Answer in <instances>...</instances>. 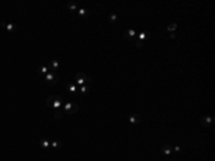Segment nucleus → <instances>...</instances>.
Listing matches in <instances>:
<instances>
[{"label": "nucleus", "mask_w": 215, "mask_h": 161, "mask_svg": "<svg viewBox=\"0 0 215 161\" xmlns=\"http://www.w3.org/2000/svg\"><path fill=\"white\" fill-rule=\"evenodd\" d=\"M46 107L52 108L55 111V119H62L63 118V101H62V96L59 95H50L46 98Z\"/></svg>", "instance_id": "nucleus-1"}, {"label": "nucleus", "mask_w": 215, "mask_h": 161, "mask_svg": "<svg viewBox=\"0 0 215 161\" xmlns=\"http://www.w3.org/2000/svg\"><path fill=\"white\" fill-rule=\"evenodd\" d=\"M75 82L78 86H82V85H92V78L88 76L85 72H78L75 75Z\"/></svg>", "instance_id": "nucleus-2"}, {"label": "nucleus", "mask_w": 215, "mask_h": 161, "mask_svg": "<svg viewBox=\"0 0 215 161\" xmlns=\"http://www.w3.org/2000/svg\"><path fill=\"white\" fill-rule=\"evenodd\" d=\"M78 109H79V107L75 102H66V104H63V114L65 115L75 114V112H78Z\"/></svg>", "instance_id": "nucleus-3"}, {"label": "nucleus", "mask_w": 215, "mask_h": 161, "mask_svg": "<svg viewBox=\"0 0 215 161\" xmlns=\"http://www.w3.org/2000/svg\"><path fill=\"white\" fill-rule=\"evenodd\" d=\"M45 80H46V84H49V85H55L57 80H59V75H57V72L49 71L46 75H45Z\"/></svg>", "instance_id": "nucleus-4"}, {"label": "nucleus", "mask_w": 215, "mask_h": 161, "mask_svg": "<svg viewBox=\"0 0 215 161\" xmlns=\"http://www.w3.org/2000/svg\"><path fill=\"white\" fill-rule=\"evenodd\" d=\"M148 38H151V33L148 32V30L140 32V33L136 36V39H135V45L138 47H142V43H144V40H145V39H148Z\"/></svg>", "instance_id": "nucleus-5"}, {"label": "nucleus", "mask_w": 215, "mask_h": 161, "mask_svg": "<svg viewBox=\"0 0 215 161\" xmlns=\"http://www.w3.org/2000/svg\"><path fill=\"white\" fill-rule=\"evenodd\" d=\"M201 124H202V127L210 128V127H212V124H214V118L210 117V115H205V117L201 118Z\"/></svg>", "instance_id": "nucleus-6"}, {"label": "nucleus", "mask_w": 215, "mask_h": 161, "mask_svg": "<svg viewBox=\"0 0 215 161\" xmlns=\"http://www.w3.org/2000/svg\"><path fill=\"white\" fill-rule=\"evenodd\" d=\"M136 36H138V33H136L135 29H126V30H125V38L132 40V42H135Z\"/></svg>", "instance_id": "nucleus-7"}, {"label": "nucleus", "mask_w": 215, "mask_h": 161, "mask_svg": "<svg viewBox=\"0 0 215 161\" xmlns=\"http://www.w3.org/2000/svg\"><path fill=\"white\" fill-rule=\"evenodd\" d=\"M161 152L162 154H165L166 157L172 155V145H168V144H164V145H161Z\"/></svg>", "instance_id": "nucleus-8"}, {"label": "nucleus", "mask_w": 215, "mask_h": 161, "mask_svg": "<svg viewBox=\"0 0 215 161\" xmlns=\"http://www.w3.org/2000/svg\"><path fill=\"white\" fill-rule=\"evenodd\" d=\"M66 89L69 91V92H72V94H78L79 92V86L76 85L75 82H67L66 84Z\"/></svg>", "instance_id": "nucleus-9"}, {"label": "nucleus", "mask_w": 215, "mask_h": 161, "mask_svg": "<svg viewBox=\"0 0 215 161\" xmlns=\"http://www.w3.org/2000/svg\"><path fill=\"white\" fill-rule=\"evenodd\" d=\"M129 122L132 124V125H136V124L140 122V117L138 114H135V112H132L131 115H129Z\"/></svg>", "instance_id": "nucleus-10"}, {"label": "nucleus", "mask_w": 215, "mask_h": 161, "mask_svg": "<svg viewBox=\"0 0 215 161\" xmlns=\"http://www.w3.org/2000/svg\"><path fill=\"white\" fill-rule=\"evenodd\" d=\"M2 26H3V28H5L6 30L9 32V33H12V32H14V30H16V24H14V23H7V22H3V23H2Z\"/></svg>", "instance_id": "nucleus-11"}, {"label": "nucleus", "mask_w": 215, "mask_h": 161, "mask_svg": "<svg viewBox=\"0 0 215 161\" xmlns=\"http://www.w3.org/2000/svg\"><path fill=\"white\" fill-rule=\"evenodd\" d=\"M56 69H59V61H56V59H52L50 63H49V71L56 72Z\"/></svg>", "instance_id": "nucleus-12"}, {"label": "nucleus", "mask_w": 215, "mask_h": 161, "mask_svg": "<svg viewBox=\"0 0 215 161\" xmlns=\"http://www.w3.org/2000/svg\"><path fill=\"white\" fill-rule=\"evenodd\" d=\"M50 138H43V140H40V142H39V144H40V147L42 148H46V150H49V148H50Z\"/></svg>", "instance_id": "nucleus-13"}, {"label": "nucleus", "mask_w": 215, "mask_h": 161, "mask_svg": "<svg viewBox=\"0 0 215 161\" xmlns=\"http://www.w3.org/2000/svg\"><path fill=\"white\" fill-rule=\"evenodd\" d=\"M89 91H90V85H82V86H79V92L82 95H88Z\"/></svg>", "instance_id": "nucleus-14"}, {"label": "nucleus", "mask_w": 215, "mask_h": 161, "mask_svg": "<svg viewBox=\"0 0 215 161\" xmlns=\"http://www.w3.org/2000/svg\"><path fill=\"white\" fill-rule=\"evenodd\" d=\"M88 14H89L88 9H83V7H79V9H78V16H79V17H86Z\"/></svg>", "instance_id": "nucleus-15"}, {"label": "nucleus", "mask_w": 215, "mask_h": 161, "mask_svg": "<svg viewBox=\"0 0 215 161\" xmlns=\"http://www.w3.org/2000/svg\"><path fill=\"white\" fill-rule=\"evenodd\" d=\"M50 148H62V142L56 141V140H52V141H50Z\"/></svg>", "instance_id": "nucleus-16"}, {"label": "nucleus", "mask_w": 215, "mask_h": 161, "mask_svg": "<svg viewBox=\"0 0 215 161\" xmlns=\"http://www.w3.org/2000/svg\"><path fill=\"white\" fill-rule=\"evenodd\" d=\"M47 72H49V66H46V65H42V66L39 68V73H42L43 76L46 75Z\"/></svg>", "instance_id": "nucleus-17"}, {"label": "nucleus", "mask_w": 215, "mask_h": 161, "mask_svg": "<svg viewBox=\"0 0 215 161\" xmlns=\"http://www.w3.org/2000/svg\"><path fill=\"white\" fill-rule=\"evenodd\" d=\"M177 28H178L177 23H169L168 24V32H169V33H173V32L177 30Z\"/></svg>", "instance_id": "nucleus-18"}, {"label": "nucleus", "mask_w": 215, "mask_h": 161, "mask_svg": "<svg viewBox=\"0 0 215 161\" xmlns=\"http://www.w3.org/2000/svg\"><path fill=\"white\" fill-rule=\"evenodd\" d=\"M67 9H69V10H73V12H78V9H79V7H78L75 3H69V5H67Z\"/></svg>", "instance_id": "nucleus-19"}, {"label": "nucleus", "mask_w": 215, "mask_h": 161, "mask_svg": "<svg viewBox=\"0 0 215 161\" xmlns=\"http://www.w3.org/2000/svg\"><path fill=\"white\" fill-rule=\"evenodd\" d=\"M172 151L173 152H178V154H181V152H182V150H181V147H179V145H173Z\"/></svg>", "instance_id": "nucleus-20"}, {"label": "nucleus", "mask_w": 215, "mask_h": 161, "mask_svg": "<svg viewBox=\"0 0 215 161\" xmlns=\"http://www.w3.org/2000/svg\"><path fill=\"white\" fill-rule=\"evenodd\" d=\"M109 20H111V22H116L118 16H116V14H111V16H109Z\"/></svg>", "instance_id": "nucleus-21"}, {"label": "nucleus", "mask_w": 215, "mask_h": 161, "mask_svg": "<svg viewBox=\"0 0 215 161\" xmlns=\"http://www.w3.org/2000/svg\"><path fill=\"white\" fill-rule=\"evenodd\" d=\"M169 38H171V39H175V38H177V35H175V33H171V35H169Z\"/></svg>", "instance_id": "nucleus-22"}]
</instances>
